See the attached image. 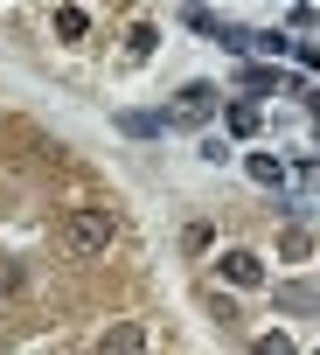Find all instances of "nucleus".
Segmentation results:
<instances>
[{
    "label": "nucleus",
    "mask_w": 320,
    "mask_h": 355,
    "mask_svg": "<svg viewBox=\"0 0 320 355\" xmlns=\"http://www.w3.org/2000/svg\"><path fill=\"white\" fill-rule=\"evenodd\" d=\"M258 125H265L258 105H230V132H237V139H258Z\"/></svg>",
    "instance_id": "6"
},
{
    "label": "nucleus",
    "mask_w": 320,
    "mask_h": 355,
    "mask_svg": "<svg viewBox=\"0 0 320 355\" xmlns=\"http://www.w3.org/2000/svg\"><path fill=\"white\" fill-rule=\"evenodd\" d=\"M63 237H70V251L98 258V251H112V237H118V216H112V209H77Z\"/></svg>",
    "instance_id": "1"
},
{
    "label": "nucleus",
    "mask_w": 320,
    "mask_h": 355,
    "mask_svg": "<svg viewBox=\"0 0 320 355\" xmlns=\"http://www.w3.org/2000/svg\"><path fill=\"white\" fill-rule=\"evenodd\" d=\"M244 174H251V182H265V189H285V160H278V153H251Z\"/></svg>",
    "instance_id": "4"
},
{
    "label": "nucleus",
    "mask_w": 320,
    "mask_h": 355,
    "mask_svg": "<svg viewBox=\"0 0 320 355\" xmlns=\"http://www.w3.org/2000/svg\"><path fill=\"white\" fill-rule=\"evenodd\" d=\"M216 279L237 286V293H251V286H265V258H258V251H223V258H216Z\"/></svg>",
    "instance_id": "2"
},
{
    "label": "nucleus",
    "mask_w": 320,
    "mask_h": 355,
    "mask_svg": "<svg viewBox=\"0 0 320 355\" xmlns=\"http://www.w3.org/2000/svg\"><path fill=\"white\" fill-rule=\"evenodd\" d=\"M258 355H299V348H292L285 334H258Z\"/></svg>",
    "instance_id": "7"
},
{
    "label": "nucleus",
    "mask_w": 320,
    "mask_h": 355,
    "mask_svg": "<svg viewBox=\"0 0 320 355\" xmlns=\"http://www.w3.org/2000/svg\"><path fill=\"white\" fill-rule=\"evenodd\" d=\"M98 355H146V327L139 320H112L98 334Z\"/></svg>",
    "instance_id": "3"
},
{
    "label": "nucleus",
    "mask_w": 320,
    "mask_h": 355,
    "mask_svg": "<svg viewBox=\"0 0 320 355\" xmlns=\"http://www.w3.org/2000/svg\"><path fill=\"white\" fill-rule=\"evenodd\" d=\"M175 119H181V112H125V119H118V125H125V132H132V139H146V132H168V125H175Z\"/></svg>",
    "instance_id": "5"
}]
</instances>
